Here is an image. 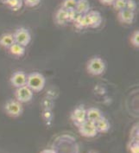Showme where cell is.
Here are the masks:
<instances>
[{"label": "cell", "mask_w": 139, "mask_h": 153, "mask_svg": "<svg viewBox=\"0 0 139 153\" xmlns=\"http://www.w3.org/2000/svg\"><path fill=\"white\" fill-rule=\"evenodd\" d=\"M81 135L86 137H93L98 134V131L96 129L95 123L89 120H86L78 127Z\"/></svg>", "instance_id": "obj_5"}, {"label": "cell", "mask_w": 139, "mask_h": 153, "mask_svg": "<svg viewBox=\"0 0 139 153\" xmlns=\"http://www.w3.org/2000/svg\"><path fill=\"white\" fill-rule=\"evenodd\" d=\"M33 92L30 88H29L27 86H24L21 88H16L15 91V97L17 101L20 103H27L30 101L33 98Z\"/></svg>", "instance_id": "obj_6"}, {"label": "cell", "mask_w": 139, "mask_h": 153, "mask_svg": "<svg viewBox=\"0 0 139 153\" xmlns=\"http://www.w3.org/2000/svg\"><path fill=\"white\" fill-rule=\"evenodd\" d=\"M101 117H103V114L98 108L91 107L89 109H87V120L95 123Z\"/></svg>", "instance_id": "obj_10"}, {"label": "cell", "mask_w": 139, "mask_h": 153, "mask_svg": "<svg viewBox=\"0 0 139 153\" xmlns=\"http://www.w3.org/2000/svg\"><path fill=\"white\" fill-rule=\"evenodd\" d=\"M55 21L58 24L60 25H64L68 22V14L67 10L63 9L62 7L60 8L57 10L55 14Z\"/></svg>", "instance_id": "obj_14"}, {"label": "cell", "mask_w": 139, "mask_h": 153, "mask_svg": "<svg viewBox=\"0 0 139 153\" xmlns=\"http://www.w3.org/2000/svg\"><path fill=\"white\" fill-rule=\"evenodd\" d=\"M75 11L80 15H85L90 11V4L88 0H77Z\"/></svg>", "instance_id": "obj_11"}, {"label": "cell", "mask_w": 139, "mask_h": 153, "mask_svg": "<svg viewBox=\"0 0 139 153\" xmlns=\"http://www.w3.org/2000/svg\"><path fill=\"white\" fill-rule=\"evenodd\" d=\"M10 84L16 88L26 86L27 74L24 71H21V70L14 72L10 79Z\"/></svg>", "instance_id": "obj_8"}, {"label": "cell", "mask_w": 139, "mask_h": 153, "mask_svg": "<svg viewBox=\"0 0 139 153\" xmlns=\"http://www.w3.org/2000/svg\"><path fill=\"white\" fill-rule=\"evenodd\" d=\"M40 153H57L55 150H52V149H45L43 151H41Z\"/></svg>", "instance_id": "obj_26"}, {"label": "cell", "mask_w": 139, "mask_h": 153, "mask_svg": "<svg viewBox=\"0 0 139 153\" xmlns=\"http://www.w3.org/2000/svg\"><path fill=\"white\" fill-rule=\"evenodd\" d=\"M4 111L9 116L12 118H17L23 114L24 107L22 103L16 100H9L4 105Z\"/></svg>", "instance_id": "obj_3"}, {"label": "cell", "mask_w": 139, "mask_h": 153, "mask_svg": "<svg viewBox=\"0 0 139 153\" xmlns=\"http://www.w3.org/2000/svg\"><path fill=\"white\" fill-rule=\"evenodd\" d=\"M95 126H96V129L98 131V132H107L110 127H111V125H110V122L107 120L106 117H101L98 121L95 122Z\"/></svg>", "instance_id": "obj_13"}, {"label": "cell", "mask_w": 139, "mask_h": 153, "mask_svg": "<svg viewBox=\"0 0 139 153\" xmlns=\"http://www.w3.org/2000/svg\"><path fill=\"white\" fill-rule=\"evenodd\" d=\"M77 0H63L62 8L67 10H75Z\"/></svg>", "instance_id": "obj_18"}, {"label": "cell", "mask_w": 139, "mask_h": 153, "mask_svg": "<svg viewBox=\"0 0 139 153\" xmlns=\"http://www.w3.org/2000/svg\"><path fill=\"white\" fill-rule=\"evenodd\" d=\"M125 9L131 10V11H135L137 9V3L135 0H126V5Z\"/></svg>", "instance_id": "obj_22"}, {"label": "cell", "mask_w": 139, "mask_h": 153, "mask_svg": "<svg viewBox=\"0 0 139 153\" xmlns=\"http://www.w3.org/2000/svg\"><path fill=\"white\" fill-rule=\"evenodd\" d=\"M13 36H14L15 42L24 47L28 46L31 41V35L29 31V30L25 28H18L16 31L13 33Z\"/></svg>", "instance_id": "obj_4"}, {"label": "cell", "mask_w": 139, "mask_h": 153, "mask_svg": "<svg viewBox=\"0 0 139 153\" xmlns=\"http://www.w3.org/2000/svg\"><path fill=\"white\" fill-rule=\"evenodd\" d=\"M46 84V79L39 72H32L27 74V83L26 86L32 90L33 92H40L44 88Z\"/></svg>", "instance_id": "obj_1"}, {"label": "cell", "mask_w": 139, "mask_h": 153, "mask_svg": "<svg viewBox=\"0 0 139 153\" xmlns=\"http://www.w3.org/2000/svg\"><path fill=\"white\" fill-rule=\"evenodd\" d=\"M87 70L92 75H100L106 70V63L100 57H92L87 64Z\"/></svg>", "instance_id": "obj_2"}, {"label": "cell", "mask_w": 139, "mask_h": 153, "mask_svg": "<svg viewBox=\"0 0 139 153\" xmlns=\"http://www.w3.org/2000/svg\"><path fill=\"white\" fill-rule=\"evenodd\" d=\"M41 0H24V3L28 7H35L40 4Z\"/></svg>", "instance_id": "obj_23"}, {"label": "cell", "mask_w": 139, "mask_h": 153, "mask_svg": "<svg viewBox=\"0 0 139 153\" xmlns=\"http://www.w3.org/2000/svg\"><path fill=\"white\" fill-rule=\"evenodd\" d=\"M42 117H43L44 120L46 121L47 123H49L50 121L52 120V119H53V113L49 110H46L43 113V114H42Z\"/></svg>", "instance_id": "obj_24"}, {"label": "cell", "mask_w": 139, "mask_h": 153, "mask_svg": "<svg viewBox=\"0 0 139 153\" xmlns=\"http://www.w3.org/2000/svg\"><path fill=\"white\" fill-rule=\"evenodd\" d=\"M118 20L122 24H131L134 21L135 13L133 11H131V10H127V9H123L122 10H119L118 11Z\"/></svg>", "instance_id": "obj_9"}, {"label": "cell", "mask_w": 139, "mask_h": 153, "mask_svg": "<svg viewBox=\"0 0 139 153\" xmlns=\"http://www.w3.org/2000/svg\"><path fill=\"white\" fill-rule=\"evenodd\" d=\"M100 2L106 5H112L114 0H100Z\"/></svg>", "instance_id": "obj_25"}, {"label": "cell", "mask_w": 139, "mask_h": 153, "mask_svg": "<svg viewBox=\"0 0 139 153\" xmlns=\"http://www.w3.org/2000/svg\"><path fill=\"white\" fill-rule=\"evenodd\" d=\"M113 8L116 10H122L123 9H125V5H126V0H114L113 4Z\"/></svg>", "instance_id": "obj_19"}, {"label": "cell", "mask_w": 139, "mask_h": 153, "mask_svg": "<svg viewBox=\"0 0 139 153\" xmlns=\"http://www.w3.org/2000/svg\"><path fill=\"white\" fill-rule=\"evenodd\" d=\"M71 120L74 126L79 127L82 123L87 120V109L82 105L77 106L71 113Z\"/></svg>", "instance_id": "obj_7"}, {"label": "cell", "mask_w": 139, "mask_h": 153, "mask_svg": "<svg viewBox=\"0 0 139 153\" xmlns=\"http://www.w3.org/2000/svg\"><path fill=\"white\" fill-rule=\"evenodd\" d=\"M3 3L13 11H17L22 8L24 0H3Z\"/></svg>", "instance_id": "obj_17"}, {"label": "cell", "mask_w": 139, "mask_h": 153, "mask_svg": "<svg viewBox=\"0 0 139 153\" xmlns=\"http://www.w3.org/2000/svg\"><path fill=\"white\" fill-rule=\"evenodd\" d=\"M129 150L131 153H139V145H138V139H133L131 141L129 146Z\"/></svg>", "instance_id": "obj_21"}, {"label": "cell", "mask_w": 139, "mask_h": 153, "mask_svg": "<svg viewBox=\"0 0 139 153\" xmlns=\"http://www.w3.org/2000/svg\"><path fill=\"white\" fill-rule=\"evenodd\" d=\"M8 49L9 51H10V53L12 56H14L16 57H21L23 56H24L25 50H26L25 47L18 44V43H16V42L14 44H12Z\"/></svg>", "instance_id": "obj_16"}, {"label": "cell", "mask_w": 139, "mask_h": 153, "mask_svg": "<svg viewBox=\"0 0 139 153\" xmlns=\"http://www.w3.org/2000/svg\"><path fill=\"white\" fill-rule=\"evenodd\" d=\"M88 14L90 16L91 22H92L91 28H98V27H99L101 23H102L101 14L97 10H90L88 12Z\"/></svg>", "instance_id": "obj_15"}, {"label": "cell", "mask_w": 139, "mask_h": 153, "mask_svg": "<svg viewBox=\"0 0 139 153\" xmlns=\"http://www.w3.org/2000/svg\"><path fill=\"white\" fill-rule=\"evenodd\" d=\"M131 43L136 48L139 47V31L135 30L131 36Z\"/></svg>", "instance_id": "obj_20"}, {"label": "cell", "mask_w": 139, "mask_h": 153, "mask_svg": "<svg viewBox=\"0 0 139 153\" xmlns=\"http://www.w3.org/2000/svg\"><path fill=\"white\" fill-rule=\"evenodd\" d=\"M15 43L13 34L4 33L0 36V46L4 48H9L12 44Z\"/></svg>", "instance_id": "obj_12"}]
</instances>
